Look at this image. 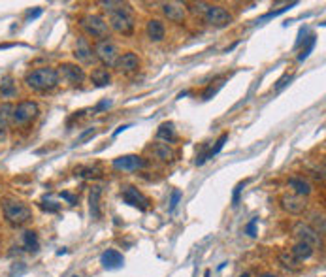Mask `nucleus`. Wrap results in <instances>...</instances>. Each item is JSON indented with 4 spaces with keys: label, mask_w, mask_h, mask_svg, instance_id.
<instances>
[{
    "label": "nucleus",
    "mask_w": 326,
    "mask_h": 277,
    "mask_svg": "<svg viewBox=\"0 0 326 277\" xmlns=\"http://www.w3.org/2000/svg\"><path fill=\"white\" fill-rule=\"evenodd\" d=\"M40 15H42V9L36 8V9H32V11L26 13V21H32V19H36V17H40Z\"/></svg>",
    "instance_id": "obj_38"
},
{
    "label": "nucleus",
    "mask_w": 326,
    "mask_h": 277,
    "mask_svg": "<svg viewBox=\"0 0 326 277\" xmlns=\"http://www.w3.org/2000/svg\"><path fill=\"white\" fill-rule=\"evenodd\" d=\"M91 81L95 83V87H106L112 81V74L106 68H95L91 72Z\"/></svg>",
    "instance_id": "obj_23"
},
{
    "label": "nucleus",
    "mask_w": 326,
    "mask_h": 277,
    "mask_svg": "<svg viewBox=\"0 0 326 277\" xmlns=\"http://www.w3.org/2000/svg\"><path fill=\"white\" fill-rule=\"evenodd\" d=\"M100 262H102V266L106 270H117V268H123L125 259H123V255H121L119 251H115V249H108V251L102 253Z\"/></svg>",
    "instance_id": "obj_16"
},
{
    "label": "nucleus",
    "mask_w": 326,
    "mask_h": 277,
    "mask_svg": "<svg viewBox=\"0 0 326 277\" xmlns=\"http://www.w3.org/2000/svg\"><path fill=\"white\" fill-rule=\"evenodd\" d=\"M260 277H277V276H274V274H262Z\"/></svg>",
    "instance_id": "obj_43"
},
{
    "label": "nucleus",
    "mask_w": 326,
    "mask_h": 277,
    "mask_svg": "<svg viewBox=\"0 0 326 277\" xmlns=\"http://www.w3.org/2000/svg\"><path fill=\"white\" fill-rule=\"evenodd\" d=\"M23 245H25L26 251H38L40 244H38V236H36V232L26 230L25 234H23Z\"/></svg>",
    "instance_id": "obj_25"
},
{
    "label": "nucleus",
    "mask_w": 326,
    "mask_h": 277,
    "mask_svg": "<svg viewBox=\"0 0 326 277\" xmlns=\"http://www.w3.org/2000/svg\"><path fill=\"white\" fill-rule=\"evenodd\" d=\"M206 23L207 25L215 26V28H224V26L232 25V21H234V17L228 9L224 8V6H217V4H209V8L206 9Z\"/></svg>",
    "instance_id": "obj_8"
},
{
    "label": "nucleus",
    "mask_w": 326,
    "mask_h": 277,
    "mask_svg": "<svg viewBox=\"0 0 326 277\" xmlns=\"http://www.w3.org/2000/svg\"><path fill=\"white\" fill-rule=\"evenodd\" d=\"M291 81H292V74H285L283 77H279V79H277V83H275V91H281V89L287 87Z\"/></svg>",
    "instance_id": "obj_32"
},
{
    "label": "nucleus",
    "mask_w": 326,
    "mask_h": 277,
    "mask_svg": "<svg viewBox=\"0 0 326 277\" xmlns=\"http://www.w3.org/2000/svg\"><path fill=\"white\" fill-rule=\"evenodd\" d=\"M121 194H123V200L127 202L129 206H132V208H138L140 211H146L149 208V198L140 189L132 187V185L123 187V193Z\"/></svg>",
    "instance_id": "obj_10"
},
{
    "label": "nucleus",
    "mask_w": 326,
    "mask_h": 277,
    "mask_svg": "<svg viewBox=\"0 0 326 277\" xmlns=\"http://www.w3.org/2000/svg\"><path fill=\"white\" fill-rule=\"evenodd\" d=\"M144 166H146V160L138 155H125V157L113 160V168L121 170V172H136Z\"/></svg>",
    "instance_id": "obj_12"
},
{
    "label": "nucleus",
    "mask_w": 326,
    "mask_h": 277,
    "mask_svg": "<svg viewBox=\"0 0 326 277\" xmlns=\"http://www.w3.org/2000/svg\"><path fill=\"white\" fill-rule=\"evenodd\" d=\"M115 68L121 74H132L140 68V57L132 51H127V53L119 55V59L115 62Z\"/></svg>",
    "instance_id": "obj_14"
},
{
    "label": "nucleus",
    "mask_w": 326,
    "mask_h": 277,
    "mask_svg": "<svg viewBox=\"0 0 326 277\" xmlns=\"http://www.w3.org/2000/svg\"><path fill=\"white\" fill-rule=\"evenodd\" d=\"M226 140H228V132H224V134H221V138L215 142V147H211L209 151H207V159H211L213 155H217V153L221 151L224 147V143H226Z\"/></svg>",
    "instance_id": "obj_28"
},
{
    "label": "nucleus",
    "mask_w": 326,
    "mask_h": 277,
    "mask_svg": "<svg viewBox=\"0 0 326 277\" xmlns=\"http://www.w3.org/2000/svg\"><path fill=\"white\" fill-rule=\"evenodd\" d=\"M0 206H2V211H4V217L11 227H23L32 219V210L26 206L25 202L6 198V200L0 202Z\"/></svg>",
    "instance_id": "obj_2"
},
{
    "label": "nucleus",
    "mask_w": 326,
    "mask_h": 277,
    "mask_svg": "<svg viewBox=\"0 0 326 277\" xmlns=\"http://www.w3.org/2000/svg\"><path fill=\"white\" fill-rule=\"evenodd\" d=\"M76 59L79 62H83V64H93L95 62V53H93V47L89 45L85 38L81 36V38H77V45H76Z\"/></svg>",
    "instance_id": "obj_15"
},
{
    "label": "nucleus",
    "mask_w": 326,
    "mask_h": 277,
    "mask_svg": "<svg viewBox=\"0 0 326 277\" xmlns=\"http://www.w3.org/2000/svg\"><path fill=\"white\" fill-rule=\"evenodd\" d=\"M76 176H83V177H98L100 176V168H77Z\"/></svg>",
    "instance_id": "obj_31"
},
{
    "label": "nucleus",
    "mask_w": 326,
    "mask_h": 277,
    "mask_svg": "<svg viewBox=\"0 0 326 277\" xmlns=\"http://www.w3.org/2000/svg\"><path fill=\"white\" fill-rule=\"evenodd\" d=\"M40 113L38 104L32 100H23L19 102L17 106H13V113H11V125L15 126H25L28 123H32Z\"/></svg>",
    "instance_id": "obj_5"
},
{
    "label": "nucleus",
    "mask_w": 326,
    "mask_h": 277,
    "mask_svg": "<svg viewBox=\"0 0 326 277\" xmlns=\"http://www.w3.org/2000/svg\"><path fill=\"white\" fill-rule=\"evenodd\" d=\"M241 277H249V276H247V274H245V276H241Z\"/></svg>",
    "instance_id": "obj_45"
},
{
    "label": "nucleus",
    "mask_w": 326,
    "mask_h": 277,
    "mask_svg": "<svg viewBox=\"0 0 326 277\" xmlns=\"http://www.w3.org/2000/svg\"><path fill=\"white\" fill-rule=\"evenodd\" d=\"M243 185L245 183H240L238 187H236V191H234V198H232V204H234V206H236L238 200H240V193H241V189H243Z\"/></svg>",
    "instance_id": "obj_39"
},
{
    "label": "nucleus",
    "mask_w": 326,
    "mask_h": 277,
    "mask_svg": "<svg viewBox=\"0 0 326 277\" xmlns=\"http://www.w3.org/2000/svg\"><path fill=\"white\" fill-rule=\"evenodd\" d=\"M108 26H112L115 32L125 34V36L132 34L134 32V15H132V9L125 4L123 8L115 9V11H110Z\"/></svg>",
    "instance_id": "obj_3"
},
{
    "label": "nucleus",
    "mask_w": 326,
    "mask_h": 277,
    "mask_svg": "<svg viewBox=\"0 0 326 277\" xmlns=\"http://www.w3.org/2000/svg\"><path fill=\"white\" fill-rule=\"evenodd\" d=\"M292 234L298 238V242L311 245L313 249L323 245V236H319L317 230L308 223H294L292 225Z\"/></svg>",
    "instance_id": "obj_7"
},
{
    "label": "nucleus",
    "mask_w": 326,
    "mask_h": 277,
    "mask_svg": "<svg viewBox=\"0 0 326 277\" xmlns=\"http://www.w3.org/2000/svg\"><path fill=\"white\" fill-rule=\"evenodd\" d=\"M11 113H13V106H11L9 102H6V104L0 106V121L9 123V121H11Z\"/></svg>",
    "instance_id": "obj_29"
},
{
    "label": "nucleus",
    "mask_w": 326,
    "mask_h": 277,
    "mask_svg": "<svg viewBox=\"0 0 326 277\" xmlns=\"http://www.w3.org/2000/svg\"><path fill=\"white\" fill-rule=\"evenodd\" d=\"M315 42H317V38H315L313 34H311L309 38H306V45L302 47L300 55H298V60H300V62H304V60L309 57V53H311V51H313V47H315Z\"/></svg>",
    "instance_id": "obj_26"
},
{
    "label": "nucleus",
    "mask_w": 326,
    "mask_h": 277,
    "mask_svg": "<svg viewBox=\"0 0 326 277\" xmlns=\"http://www.w3.org/2000/svg\"><path fill=\"white\" fill-rule=\"evenodd\" d=\"M151 153L155 159L163 160V162H172L175 159V153L168 143H153L151 145Z\"/></svg>",
    "instance_id": "obj_19"
},
{
    "label": "nucleus",
    "mask_w": 326,
    "mask_h": 277,
    "mask_svg": "<svg viewBox=\"0 0 326 277\" xmlns=\"http://www.w3.org/2000/svg\"><path fill=\"white\" fill-rule=\"evenodd\" d=\"M127 128H130V125H123V126H119L117 130H115V134H121L123 130H127Z\"/></svg>",
    "instance_id": "obj_42"
},
{
    "label": "nucleus",
    "mask_w": 326,
    "mask_h": 277,
    "mask_svg": "<svg viewBox=\"0 0 326 277\" xmlns=\"http://www.w3.org/2000/svg\"><path fill=\"white\" fill-rule=\"evenodd\" d=\"M0 92H2V96H13L15 94V83H13V79L11 77H6V79H2L0 81Z\"/></svg>",
    "instance_id": "obj_27"
},
{
    "label": "nucleus",
    "mask_w": 326,
    "mask_h": 277,
    "mask_svg": "<svg viewBox=\"0 0 326 277\" xmlns=\"http://www.w3.org/2000/svg\"><path fill=\"white\" fill-rule=\"evenodd\" d=\"M291 253L294 255V259H296V261L302 262V261H308V259H311V257H313V253H315V249H313L311 245H308V244L296 242V244L292 245Z\"/></svg>",
    "instance_id": "obj_20"
},
{
    "label": "nucleus",
    "mask_w": 326,
    "mask_h": 277,
    "mask_svg": "<svg viewBox=\"0 0 326 277\" xmlns=\"http://www.w3.org/2000/svg\"><path fill=\"white\" fill-rule=\"evenodd\" d=\"M100 6H104V9H108V11H115V9L123 8L125 4L123 2H100Z\"/></svg>",
    "instance_id": "obj_34"
},
{
    "label": "nucleus",
    "mask_w": 326,
    "mask_h": 277,
    "mask_svg": "<svg viewBox=\"0 0 326 277\" xmlns=\"http://www.w3.org/2000/svg\"><path fill=\"white\" fill-rule=\"evenodd\" d=\"M296 6V2H292V4H289V6H285V8H281V9H275V11H270V13H266V15H262L260 19H257V23H262V21H266V19H272V17H275V15H281V13H285L287 9H291V8H294Z\"/></svg>",
    "instance_id": "obj_30"
},
{
    "label": "nucleus",
    "mask_w": 326,
    "mask_h": 277,
    "mask_svg": "<svg viewBox=\"0 0 326 277\" xmlns=\"http://www.w3.org/2000/svg\"><path fill=\"white\" fill-rule=\"evenodd\" d=\"M279 262H281L287 270H300V262L294 259V255H292L291 251L279 253Z\"/></svg>",
    "instance_id": "obj_24"
},
{
    "label": "nucleus",
    "mask_w": 326,
    "mask_h": 277,
    "mask_svg": "<svg viewBox=\"0 0 326 277\" xmlns=\"http://www.w3.org/2000/svg\"><path fill=\"white\" fill-rule=\"evenodd\" d=\"M60 198H64V200H68L70 204H72V206H74V204H76V202H77L76 196H74V194H70V193H60Z\"/></svg>",
    "instance_id": "obj_41"
},
{
    "label": "nucleus",
    "mask_w": 326,
    "mask_h": 277,
    "mask_svg": "<svg viewBox=\"0 0 326 277\" xmlns=\"http://www.w3.org/2000/svg\"><path fill=\"white\" fill-rule=\"evenodd\" d=\"M57 74H59V79L62 77L66 83L70 85H79L83 83L85 79V72L79 64H74V62H62L59 68H57Z\"/></svg>",
    "instance_id": "obj_9"
},
{
    "label": "nucleus",
    "mask_w": 326,
    "mask_h": 277,
    "mask_svg": "<svg viewBox=\"0 0 326 277\" xmlns=\"http://www.w3.org/2000/svg\"><path fill=\"white\" fill-rule=\"evenodd\" d=\"M79 26L81 30L91 36V38H98V40H104L108 32H110V26L106 23V19L102 15H96V13H87L79 19Z\"/></svg>",
    "instance_id": "obj_4"
},
{
    "label": "nucleus",
    "mask_w": 326,
    "mask_h": 277,
    "mask_svg": "<svg viewBox=\"0 0 326 277\" xmlns=\"http://www.w3.org/2000/svg\"><path fill=\"white\" fill-rule=\"evenodd\" d=\"M204 277H209V272H206V276H204Z\"/></svg>",
    "instance_id": "obj_44"
},
{
    "label": "nucleus",
    "mask_w": 326,
    "mask_h": 277,
    "mask_svg": "<svg viewBox=\"0 0 326 277\" xmlns=\"http://www.w3.org/2000/svg\"><path fill=\"white\" fill-rule=\"evenodd\" d=\"M163 13L172 23H183L185 17H187V6L181 4V2H164Z\"/></svg>",
    "instance_id": "obj_13"
},
{
    "label": "nucleus",
    "mask_w": 326,
    "mask_h": 277,
    "mask_svg": "<svg viewBox=\"0 0 326 277\" xmlns=\"http://www.w3.org/2000/svg\"><path fill=\"white\" fill-rule=\"evenodd\" d=\"M100 194H102V189L100 187H93L91 189V194H89V208H91V215L93 219H100Z\"/></svg>",
    "instance_id": "obj_21"
},
{
    "label": "nucleus",
    "mask_w": 326,
    "mask_h": 277,
    "mask_svg": "<svg viewBox=\"0 0 326 277\" xmlns=\"http://www.w3.org/2000/svg\"><path fill=\"white\" fill-rule=\"evenodd\" d=\"M95 59H98L104 66H115V62L119 59V49L117 45L110 40V38H104V40H96L95 43Z\"/></svg>",
    "instance_id": "obj_6"
},
{
    "label": "nucleus",
    "mask_w": 326,
    "mask_h": 277,
    "mask_svg": "<svg viewBox=\"0 0 326 277\" xmlns=\"http://www.w3.org/2000/svg\"><path fill=\"white\" fill-rule=\"evenodd\" d=\"M245 230H247V234L249 236H257V219H253L249 225H247Z\"/></svg>",
    "instance_id": "obj_37"
},
{
    "label": "nucleus",
    "mask_w": 326,
    "mask_h": 277,
    "mask_svg": "<svg viewBox=\"0 0 326 277\" xmlns=\"http://www.w3.org/2000/svg\"><path fill=\"white\" fill-rule=\"evenodd\" d=\"M157 138H159V140H164L166 143L175 142V140H177V134H175V126H173V123L168 121V123H163V125L159 126Z\"/></svg>",
    "instance_id": "obj_22"
},
{
    "label": "nucleus",
    "mask_w": 326,
    "mask_h": 277,
    "mask_svg": "<svg viewBox=\"0 0 326 277\" xmlns=\"http://www.w3.org/2000/svg\"><path fill=\"white\" fill-rule=\"evenodd\" d=\"M289 187L292 189V193L298 194V196H304V198L313 193V187H311V183H309L308 179L298 177V176H294L289 179Z\"/></svg>",
    "instance_id": "obj_18"
},
{
    "label": "nucleus",
    "mask_w": 326,
    "mask_h": 277,
    "mask_svg": "<svg viewBox=\"0 0 326 277\" xmlns=\"http://www.w3.org/2000/svg\"><path fill=\"white\" fill-rule=\"evenodd\" d=\"M25 83L28 89H32L36 92H45L51 91L59 85V74L55 68L49 66H42V68H34L30 70L25 77Z\"/></svg>",
    "instance_id": "obj_1"
},
{
    "label": "nucleus",
    "mask_w": 326,
    "mask_h": 277,
    "mask_svg": "<svg viewBox=\"0 0 326 277\" xmlns=\"http://www.w3.org/2000/svg\"><path fill=\"white\" fill-rule=\"evenodd\" d=\"M147 38L151 42H163L164 36H166V28H164V23L161 19H149L146 26Z\"/></svg>",
    "instance_id": "obj_17"
},
{
    "label": "nucleus",
    "mask_w": 326,
    "mask_h": 277,
    "mask_svg": "<svg viewBox=\"0 0 326 277\" xmlns=\"http://www.w3.org/2000/svg\"><path fill=\"white\" fill-rule=\"evenodd\" d=\"M72 277H79V276H72Z\"/></svg>",
    "instance_id": "obj_46"
},
{
    "label": "nucleus",
    "mask_w": 326,
    "mask_h": 277,
    "mask_svg": "<svg viewBox=\"0 0 326 277\" xmlns=\"http://www.w3.org/2000/svg\"><path fill=\"white\" fill-rule=\"evenodd\" d=\"M181 196H183V194H181V191H177V189H175V191L172 193V196H170V208H168V210H170V213H172V211L175 210V206L179 204Z\"/></svg>",
    "instance_id": "obj_33"
},
{
    "label": "nucleus",
    "mask_w": 326,
    "mask_h": 277,
    "mask_svg": "<svg viewBox=\"0 0 326 277\" xmlns=\"http://www.w3.org/2000/svg\"><path fill=\"white\" fill-rule=\"evenodd\" d=\"M281 208L292 213V215H300V213L308 210V202H306L304 196H298L294 193H285L281 196Z\"/></svg>",
    "instance_id": "obj_11"
},
{
    "label": "nucleus",
    "mask_w": 326,
    "mask_h": 277,
    "mask_svg": "<svg viewBox=\"0 0 326 277\" xmlns=\"http://www.w3.org/2000/svg\"><path fill=\"white\" fill-rule=\"evenodd\" d=\"M8 125L9 123H6V121H0V142H4L8 136Z\"/></svg>",
    "instance_id": "obj_36"
},
{
    "label": "nucleus",
    "mask_w": 326,
    "mask_h": 277,
    "mask_svg": "<svg viewBox=\"0 0 326 277\" xmlns=\"http://www.w3.org/2000/svg\"><path fill=\"white\" fill-rule=\"evenodd\" d=\"M40 208L45 211H51V213H55V211H59V204H53V202H42L40 204Z\"/></svg>",
    "instance_id": "obj_35"
},
{
    "label": "nucleus",
    "mask_w": 326,
    "mask_h": 277,
    "mask_svg": "<svg viewBox=\"0 0 326 277\" xmlns=\"http://www.w3.org/2000/svg\"><path fill=\"white\" fill-rule=\"evenodd\" d=\"M112 106V102L110 100H104V102H100L98 106H96L95 109H93V113H98V111H102V109H106V108H110Z\"/></svg>",
    "instance_id": "obj_40"
}]
</instances>
